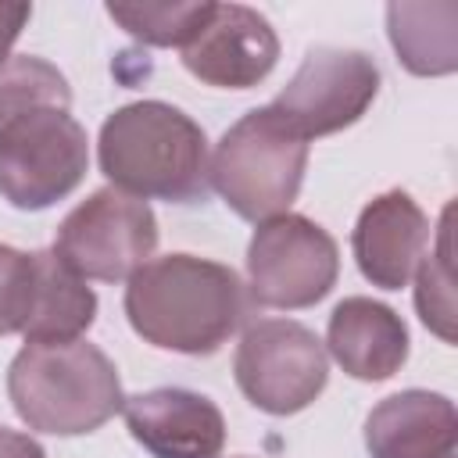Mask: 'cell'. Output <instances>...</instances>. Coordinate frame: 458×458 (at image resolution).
Masks as SVG:
<instances>
[{"instance_id":"1","label":"cell","mask_w":458,"mask_h":458,"mask_svg":"<svg viewBox=\"0 0 458 458\" xmlns=\"http://www.w3.org/2000/svg\"><path fill=\"white\" fill-rule=\"evenodd\" d=\"M125 283L129 326L161 351L215 354L247 315L243 283L222 261L165 254L143 261Z\"/></svg>"},{"instance_id":"2","label":"cell","mask_w":458,"mask_h":458,"mask_svg":"<svg viewBox=\"0 0 458 458\" xmlns=\"http://www.w3.org/2000/svg\"><path fill=\"white\" fill-rule=\"evenodd\" d=\"M107 182L140 200L193 204L208 197V136L165 100H136L107 114L97 140Z\"/></svg>"},{"instance_id":"3","label":"cell","mask_w":458,"mask_h":458,"mask_svg":"<svg viewBox=\"0 0 458 458\" xmlns=\"http://www.w3.org/2000/svg\"><path fill=\"white\" fill-rule=\"evenodd\" d=\"M7 397L29 429L54 437L93 433L125 404L114 361L82 336L25 344L7 369Z\"/></svg>"},{"instance_id":"4","label":"cell","mask_w":458,"mask_h":458,"mask_svg":"<svg viewBox=\"0 0 458 458\" xmlns=\"http://www.w3.org/2000/svg\"><path fill=\"white\" fill-rule=\"evenodd\" d=\"M308 140H301L268 104L247 111L208 157V182L247 222L283 215L304 182Z\"/></svg>"},{"instance_id":"5","label":"cell","mask_w":458,"mask_h":458,"mask_svg":"<svg viewBox=\"0 0 458 458\" xmlns=\"http://www.w3.org/2000/svg\"><path fill=\"white\" fill-rule=\"evenodd\" d=\"M89 168L86 129L72 107H32L0 125V197L21 211L64 200Z\"/></svg>"},{"instance_id":"6","label":"cell","mask_w":458,"mask_h":458,"mask_svg":"<svg viewBox=\"0 0 458 458\" xmlns=\"http://www.w3.org/2000/svg\"><path fill=\"white\" fill-rule=\"evenodd\" d=\"M157 247V218L147 200L114 186L93 190L57 225L54 254L82 279L122 283Z\"/></svg>"},{"instance_id":"7","label":"cell","mask_w":458,"mask_h":458,"mask_svg":"<svg viewBox=\"0 0 458 458\" xmlns=\"http://www.w3.org/2000/svg\"><path fill=\"white\" fill-rule=\"evenodd\" d=\"M340 276L336 240L304 215H276L258 222L247 247L250 297L261 308H311L318 304Z\"/></svg>"},{"instance_id":"8","label":"cell","mask_w":458,"mask_h":458,"mask_svg":"<svg viewBox=\"0 0 458 458\" xmlns=\"http://www.w3.org/2000/svg\"><path fill=\"white\" fill-rule=\"evenodd\" d=\"M233 376L254 408L293 415L326 390L329 358L308 326L293 318H261L240 336Z\"/></svg>"},{"instance_id":"9","label":"cell","mask_w":458,"mask_h":458,"mask_svg":"<svg viewBox=\"0 0 458 458\" xmlns=\"http://www.w3.org/2000/svg\"><path fill=\"white\" fill-rule=\"evenodd\" d=\"M379 93V68L361 50L311 47L293 79L268 104L301 140L354 125Z\"/></svg>"},{"instance_id":"10","label":"cell","mask_w":458,"mask_h":458,"mask_svg":"<svg viewBox=\"0 0 458 458\" xmlns=\"http://www.w3.org/2000/svg\"><path fill=\"white\" fill-rule=\"evenodd\" d=\"M279 61V36L265 14L243 4H215L200 32L182 47V64L208 86L250 89Z\"/></svg>"},{"instance_id":"11","label":"cell","mask_w":458,"mask_h":458,"mask_svg":"<svg viewBox=\"0 0 458 458\" xmlns=\"http://www.w3.org/2000/svg\"><path fill=\"white\" fill-rule=\"evenodd\" d=\"M129 433L154 458H218L225 447V419L218 404L186 386H157L125 397Z\"/></svg>"},{"instance_id":"12","label":"cell","mask_w":458,"mask_h":458,"mask_svg":"<svg viewBox=\"0 0 458 458\" xmlns=\"http://www.w3.org/2000/svg\"><path fill=\"white\" fill-rule=\"evenodd\" d=\"M426 240H429V218L404 190H386L372 197L361 208L358 225L351 233L354 261L361 276L379 290L408 286V279L422 261Z\"/></svg>"},{"instance_id":"13","label":"cell","mask_w":458,"mask_h":458,"mask_svg":"<svg viewBox=\"0 0 458 458\" xmlns=\"http://www.w3.org/2000/svg\"><path fill=\"white\" fill-rule=\"evenodd\" d=\"M454 404L433 390L390 394L365 419V447L372 458H454Z\"/></svg>"},{"instance_id":"14","label":"cell","mask_w":458,"mask_h":458,"mask_svg":"<svg viewBox=\"0 0 458 458\" xmlns=\"http://www.w3.org/2000/svg\"><path fill=\"white\" fill-rule=\"evenodd\" d=\"M326 347L347 376L379 383L408 361V326L372 297H344L329 315Z\"/></svg>"},{"instance_id":"15","label":"cell","mask_w":458,"mask_h":458,"mask_svg":"<svg viewBox=\"0 0 458 458\" xmlns=\"http://www.w3.org/2000/svg\"><path fill=\"white\" fill-rule=\"evenodd\" d=\"M386 32L397 50V61L411 75H451L458 68L454 4H390Z\"/></svg>"},{"instance_id":"16","label":"cell","mask_w":458,"mask_h":458,"mask_svg":"<svg viewBox=\"0 0 458 458\" xmlns=\"http://www.w3.org/2000/svg\"><path fill=\"white\" fill-rule=\"evenodd\" d=\"M36 254H39V293H36V315L25 329V344L79 340L97 318V293L86 286L82 276H75L54 254V247Z\"/></svg>"},{"instance_id":"17","label":"cell","mask_w":458,"mask_h":458,"mask_svg":"<svg viewBox=\"0 0 458 458\" xmlns=\"http://www.w3.org/2000/svg\"><path fill=\"white\" fill-rule=\"evenodd\" d=\"M451 204L440 215L437 247L422 254L415 276V308L426 329H433L444 344H454V258H451Z\"/></svg>"},{"instance_id":"18","label":"cell","mask_w":458,"mask_h":458,"mask_svg":"<svg viewBox=\"0 0 458 458\" xmlns=\"http://www.w3.org/2000/svg\"><path fill=\"white\" fill-rule=\"evenodd\" d=\"M32 107H72V86L50 61L14 54L0 64V125Z\"/></svg>"},{"instance_id":"19","label":"cell","mask_w":458,"mask_h":458,"mask_svg":"<svg viewBox=\"0 0 458 458\" xmlns=\"http://www.w3.org/2000/svg\"><path fill=\"white\" fill-rule=\"evenodd\" d=\"M215 4H107V14L140 43L186 47L211 18Z\"/></svg>"},{"instance_id":"20","label":"cell","mask_w":458,"mask_h":458,"mask_svg":"<svg viewBox=\"0 0 458 458\" xmlns=\"http://www.w3.org/2000/svg\"><path fill=\"white\" fill-rule=\"evenodd\" d=\"M39 293V254L0 243V336L29 329Z\"/></svg>"},{"instance_id":"21","label":"cell","mask_w":458,"mask_h":458,"mask_svg":"<svg viewBox=\"0 0 458 458\" xmlns=\"http://www.w3.org/2000/svg\"><path fill=\"white\" fill-rule=\"evenodd\" d=\"M29 18H32V7L29 4H0V64L11 57V47L21 36V29H25Z\"/></svg>"},{"instance_id":"22","label":"cell","mask_w":458,"mask_h":458,"mask_svg":"<svg viewBox=\"0 0 458 458\" xmlns=\"http://www.w3.org/2000/svg\"><path fill=\"white\" fill-rule=\"evenodd\" d=\"M0 458H47V451L29 437L0 422Z\"/></svg>"}]
</instances>
